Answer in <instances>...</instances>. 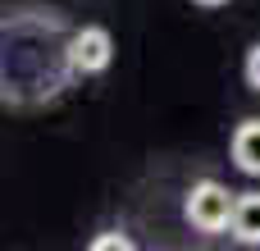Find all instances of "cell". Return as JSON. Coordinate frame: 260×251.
I'll return each mask as SVG.
<instances>
[{"mask_svg": "<svg viewBox=\"0 0 260 251\" xmlns=\"http://www.w3.org/2000/svg\"><path fill=\"white\" fill-rule=\"evenodd\" d=\"M233 210H238V197H233L224 183H215V178H206V183H197V187L187 192V219H192V229H201V233H224V229H233Z\"/></svg>", "mask_w": 260, "mask_h": 251, "instance_id": "cell-1", "label": "cell"}, {"mask_svg": "<svg viewBox=\"0 0 260 251\" xmlns=\"http://www.w3.org/2000/svg\"><path fill=\"white\" fill-rule=\"evenodd\" d=\"M110 55H114V41H110L105 27H82V32H73V41H69V64H73L78 73H101V69L110 64Z\"/></svg>", "mask_w": 260, "mask_h": 251, "instance_id": "cell-2", "label": "cell"}, {"mask_svg": "<svg viewBox=\"0 0 260 251\" xmlns=\"http://www.w3.org/2000/svg\"><path fill=\"white\" fill-rule=\"evenodd\" d=\"M233 160H238L242 174H260V119L238 123V133H233Z\"/></svg>", "mask_w": 260, "mask_h": 251, "instance_id": "cell-3", "label": "cell"}, {"mask_svg": "<svg viewBox=\"0 0 260 251\" xmlns=\"http://www.w3.org/2000/svg\"><path fill=\"white\" fill-rule=\"evenodd\" d=\"M233 238L242 242H260V192H242L238 197V210H233Z\"/></svg>", "mask_w": 260, "mask_h": 251, "instance_id": "cell-4", "label": "cell"}, {"mask_svg": "<svg viewBox=\"0 0 260 251\" xmlns=\"http://www.w3.org/2000/svg\"><path fill=\"white\" fill-rule=\"evenodd\" d=\"M128 251L133 247V242H128V238H123V233H105V238H96V242H91V251Z\"/></svg>", "mask_w": 260, "mask_h": 251, "instance_id": "cell-5", "label": "cell"}, {"mask_svg": "<svg viewBox=\"0 0 260 251\" xmlns=\"http://www.w3.org/2000/svg\"><path fill=\"white\" fill-rule=\"evenodd\" d=\"M247 82H251V91H260V46H251V55H247Z\"/></svg>", "mask_w": 260, "mask_h": 251, "instance_id": "cell-6", "label": "cell"}, {"mask_svg": "<svg viewBox=\"0 0 260 251\" xmlns=\"http://www.w3.org/2000/svg\"><path fill=\"white\" fill-rule=\"evenodd\" d=\"M197 5H224V0H197Z\"/></svg>", "mask_w": 260, "mask_h": 251, "instance_id": "cell-7", "label": "cell"}]
</instances>
